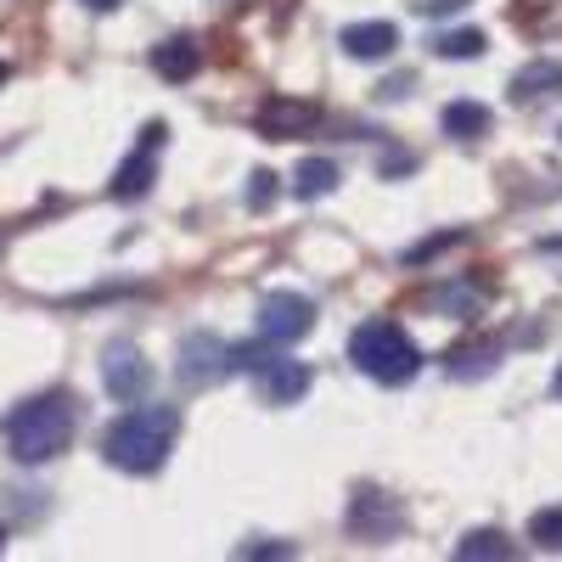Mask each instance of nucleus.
<instances>
[{
    "label": "nucleus",
    "instance_id": "f257e3e1",
    "mask_svg": "<svg viewBox=\"0 0 562 562\" xmlns=\"http://www.w3.org/2000/svg\"><path fill=\"white\" fill-rule=\"evenodd\" d=\"M175 434H180L175 405H135L102 434V456H108V467H119V473L147 479V473H158V467L169 461Z\"/></svg>",
    "mask_w": 562,
    "mask_h": 562
},
{
    "label": "nucleus",
    "instance_id": "f03ea898",
    "mask_svg": "<svg viewBox=\"0 0 562 562\" xmlns=\"http://www.w3.org/2000/svg\"><path fill=\"white\" fill-rule=\"evenodd\" d=\"M74 428H79V400L40 394V400H23L7 416V445L23 467H40V461H52L74 445Z\"/></svg>",
    "mask_w": 562,
    "mask_h": 562
},
{
    "label": "nucleus",
    "instance_id": "7ed1b4c3",
    "mask_svg": "<svg viewBox=\"0 0 562 562\" xmlns=\"http://www.w3.org/2000/svg\"><path fill=\"white\" fill-rule=\"evenodd\" d=\"M349 360L366 371L371 383H383V389H400V383H411L422 371V349L394 321H366L360 333L349 338Z\"/></svg>",
    "mask_w": 562,
    "mask_h": 562
},
{
    "label": "nucleus",
    "instance_id": "20e7f679",
    "mask_svg": "<svg viewBox=\"0 0 562 562\" xmlns=\"http://www.w3.org/2000/svg\"><path fill=\"white\" fill-rule=\"evenodd\" d=\"M344 529H349L355 540H366V546H383V540H394V535L405 529V512H400V501L383 495L378 484H360V490L349 495Z\"/></svg>",
    "mask_w": 562,
    "mask_h": 562
},
{
    "label": "nucleus",
    "instance_id": "39448f33",
    "mask_svg": "<svg viewBox=\"0 0 562 562\" xmlns=\"http://www.w3.org/2000/svg\"><path fill=\"white\" fill-rule=\"evenodd\" d=\"M164 135H169V124H147V130H140V147L119 164V175H113V186H108L119 203H140V198L153 192V180H158V158H153V153L164 147Z\"/></svg>",
    "mask_w": 562,
    "mask_h": 562
},
{
    "label": "nucleus",
    "instance_id": "423d86ee",
    "mask_svg": "<svg viewBox=\"0 0 562 562\" xmlns=\"http://www.w3.org/2000/svg\"><path fill=\"white\" fill-rule=\"evenodd\" d=\"M315 333V304L304 293H270L259 304V338H270L276 349L281 344H299Z\"/></svg>",
    "mask_w": 562,
    "mask_h": 562
},
{
    "label": "nucleus",
    "instance_id": "0eeeda50",
    "mask_svg": "<svg viewBox=\"0 0 562 562\" xmlns=\"http://www.w3.org/2000/svg\"><path fill=\"white\" fill-rule=\"evenodd\" d=\"M180 383L186 389H209V383H220V378H231V371H237V366H231V344L225 338H214V333H192V338H186L180 344Z\"/></svg>",
    "mask_w": 562,
    "mask_h": 562
},
{
    "label": "nucleus",
    "instance_id": "6e6552de",
    "mask_svg": "<svg viewBox=\"0 0 562 562\" xmlns=\"http://www.w3.org/2000/svg\"><path fill=\"white\" fill-rule=\"evenodd\" d=\"M102 389L113 400H124V405L153 389V366L140 360L135 344H108V355H102Z\"/></svg>",
    "mask_w": 562,
    "mask_h": 562
},
{
    "label": "nucleus",
    "instance_id": "1a4fd4ad",
    "mask_svg": "<svg viewBox=\"0 0 562 562\" xmlns=\"http://www.w3.org/2000/svg\"><path fill=\"white\" fill-rule=\"evenodd\" d=\"M315 119H321L315 102H299V97H265V108L254 113V130H259L265 140H293V135H304Z\"/></svg>",
    "mask_w": 562,
    "mask_h": 562
},
{
    "label": "nucleus",
    "instance_id": "9d476101",
    "mask_svg": "<svg viewBox=\"0 0 562 562\" xmlns=\"http://www.w3.org/2000/svg\"><path fill=\"white\" fill-rule=\"evenodd\" d=\"M310 383H315V371L304 366V360H265L259 366V389H265V400L270 405H299L304 394H310Z\"/></svg>",
    "mask_w": 562,
    "mask_h": 562
},
{
    "label": "nucleus",
    "instance_id": "9b49d317",
    "mask_svg": "<svg viewBox=\"0 0 562 562\" xmlns=\"http://www.w3.org/2000/svg\"><path fill=\"white\" fill-rule=\"evenodd\" d=\"M338 45H344V52H349L355 63H383V57H394V52H400V29H394V23H383V18H378V23H349Z\"/></svg>",
    "mask_w": 562,
    "mask_h": 562
},
{
    "label": "nucleus",
    "instance_id": "f8f14e48",
    "mask_svg": "<svg viewBox=\"0 0 562 562\" xmlns=\"http://www.w3.org/2000/svg\"><path fill=\"white\" fill-rule=\"evenodd\" d=\"M198 68H203V45H198V40H186V34L164 40L158 52H153V74H164V79H175V85L198 79Z\"/></svg>",
    "mask_w": 562,
    "mask_h": 562
},
{
    "label": "nucleus",
    "instance_id": "ddd939ff",
    "mask_svg": "<svg viewBox=\"0 0 562 562\" xmlns=\"http://www.w3.org/2000/svg\"><path fill=\"white\" fill-rule=\"evenodd\" d=\"M557 90H562V63H529L512 74V102L518 108H535V102L557 97Z\"/></svg>",
    "mask_w": 562,
    "mask_h": 562
},
{
    "label": "nucleus",
    "instance_id": "4468645a",
    "mask_svg": "<svg viewBox=\"0 0 562 562\" xmlns=\"http://www.w3.org/2000/svg\"><path fill=\"white\" fill-rule=\"evenodd\" d=\"M333 186H338V164H333V158H304V164L293 169V198H299V203L326 198Z\"/></svg>",
    "mask_w": 562,
    "mask_h": 562
},
{
    "label": "nucleus",
    "instance_id": "2eb2a0df",
    "mask_svg": "<svg viewBox=\"0 0 562 562\" xmlns=\"http://www.w3.org/2000/svg\"><path fill=\"white\" fill-rule=\"evenodd\" d=\"M490 108L484 102H450L445 108V135H456V140H484L490 135Z\"/></svg>",
    "mask_w": 562,
    "mask_h": 562
},
{
    "label": "nucleus",
    "instance_id": "dca6fc26",
    "mask_svg": "<svg viewBox=\"0 0 562 562\" xmlns=\"http://www.w3.org/2000/svg\"><path fill=\"white\" fill-rule=\"evenodd\" d=\"M456 557L461 562H473V557H490V562H512L518 557V546H512L501 529H473L467 540H456Z\"/></svg>",
    "mask_w": 562,
    "mask_h": 562
},
{
    "label": "nucleus",
    "instance_id": "f3484780",
    "mask_svg": "<svg viewBox=\"0 0 562 562\" xmlns=\"http://www.w3.org/2000/svg\"><path fill=\"white\" fill-rule=\"evenodd\" d=\"M434 52H439L445 63H473V57L490 52V40H484V29H450V34L434 40Z\"/></svg>",
    "mask_w": 562,
    "mask_h": 562
},
{
    "label": "nucleus",
    "instance_id": "a211bd4d",
    "mask_svg": "<svg viewBox=\"0 0 562 562\" xmlns=\"http://www.w3.org/2000/svg\"><path fill=\"white\" fill-rule=\"evenodd\" d=\"M529 540H535L540 551H562V506H546V512H535Z\"/></svg>",
    "mask_w": 562,
    "mask_h": 562
},
{
    "label": "nucleus",
    "instance_id": "6ab92c4d",
    "mask_svg": "<svg viewBox=\"0 0 562 562\" xmlns=\"http://www.w3.org/2000/svg\"><path fill=\"white\" fill-rule=\"evenodd\" d=\"M450 371H456V378H473V371H479V378H490V371H495V349H490V344H484L479 355L461 349V355L450 360Z\"/></svg>",
    "mask_w": 562,
    "mask_h": 562
},
{
    "label": "nucleus",
    "instance_id": "aec40b11",
    "mask_svg": "<svg viewBox=\"0 0 562 562\" xmlns=\"http://www.w3.org/2000/svg\"><path fill=\"white\" fill-rule=\"evenodd\" d=\"M243 203H248V209H270V203H276V175H270V169H254V175H248Z\"/></svg>",
    "mask_w": 562,
    "mask_h": 562
},
{
    "label": "nucleus",
    "instance_id": "412c9836",
    "mask_svg": "<svg viewBox=\"0 0 562 562\" xmlns=\"http://www.w3.org/2000/svg\"><path fill=\"white\" fill-rule=\"evenodd\" d=\"M456 243H461V231H445V237H428V243H416V248H411L405 259H411V265H422V259H434V254H445V248H456Z\"/></svg>",
    "mask_w": 562,
    "mask_h": 562
},
{
    "label": "nucleus",
    "instance_id": "4be33fe9",
    "mask_svg": "<svg viewBox=\"0 0 562 562\" xmlns=\"http://www.w3.org/2000/svg\"><path fill=\"white\" fill-rule=\"evenodd\" d=\"M411 7L422 12V18H450V12H461L467 0H411Z\"/></svg>",
    "mask_w": 562,
    "mask_h": 562
},
{
    "label": "nucleus",
    "instance_id": "5701e85b",
    "mask_svg": "<svg viewBox=\"0 0 562 562\" xmlns=\"http://www.w3.org/2000/svg\"><path fill=\"white\" fill-rule=\"evenodd\" d=\"M237 557H293V546H243Z\"/></svg>",
    "mask_w": 562,
    "mask_h": 562
},
{
    "label": "nucleus",
    "instance_id": "b1692460",
    "mask_svg": "<svg viewBox=\"0 0 562 562\" xmlns=\"http://www.w3.org/2000/svg\"><path fill=\"white\" fill-rule=\"evenodd\" d=\"M411 169V158L405 153H394V158H383V175H405Z\"/></svg>",
    "mask_w": 562,
    "mask_h": 562
},
{
    "label": "nucleus",
    "instance_id": "393cba45",
    "mask_svg": "<svg viewBox=\"0 0 562 562\" xmlns=\"http://www.w3.org/2000/svg\"><path fill=\"white\" fill-rule=\"evenodd\" d=\"M79 7H90V12H119L124 0H79Z\"/></svg>",
    "mask_w": 562,
    "mask_h": 562
},
{
    "label": "nucleus",
    "instance_id": "a878e982",
    "mask_svg": "<svg viewBox=\"0 0 562 562\" xmlns=\"http://www.w3.org/2000/svg\"><path fill=\"white\" fill-rule=\"evenodd\" d=\"M7 79H12V68H7V63H0V85H7Z\"/></svg>",
    "mask_w": 562,
    "mask_h": 562
},
{
    "label": "nucleus",
    "instance_id": "bb28decb",
    "mask_svg": "<svg viewBox=\"0 0 562 562\" xmlns=\"http://www.w3.org/2000/svg\"><path fill=\"white\" fill-rule=\"evenodd\" d=\"M557 394H562V366H557Z\"/></svg>",
    "mask_w": 562,
    "mask_h": 562
},
{
    "label": "nucleus",
    "instance_id": "cd10ccee",
    "mask_svg": "<svg viewBox=\"0 0 562 562\" xmlns=\"http://www.w3.org/2000/svg\"><path fill=\"white\" fill-rule=\"evenodd\" d=\"M0 546H7V535H0Z\"/></svg>",
    "mask_w": 562,
    "mask_h": 562
},
{
    "label": "nucleus",
    "instance_id": "c85d7f7f",
    "mask_svg": "<svg viewBox=\"0 0 562 562\" xmlns=\"http://www.w3.org/2000/svg\"><path fill=\"white\" fill-rule=\"evenodd\" d=\"M557 135H562V130H557Z\"/></svg>",
    "mask_w": 562,
    "mask_h": 562
}]
</instances>
